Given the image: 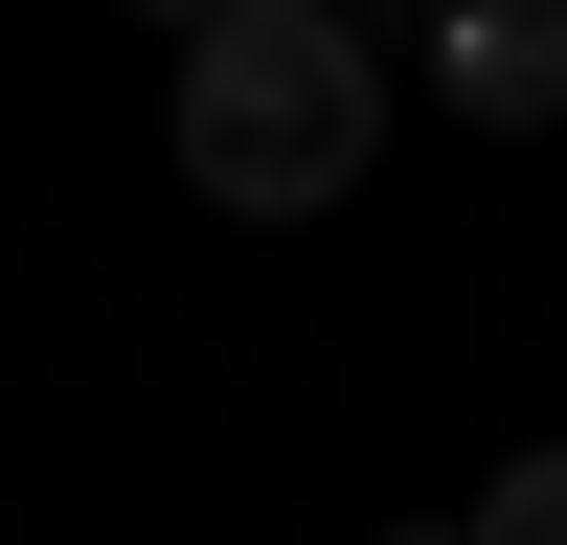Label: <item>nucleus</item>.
Wrapping results in <instances>:
<instances>
[{
	"mask_svg": "<svg viewBox=\"0 0 567 545\" xmlns=\"http://www.w3.org/2000/svg\"><path fill=\"white\" fill-rule=\"evenodd\" d=\"M363 136H386V45H363V0H227V23H182V182L250 227H318L363 182Z\"/></svg>",
	"mask_w": 567,
	"mask_h": 545,
	"instance_id": "f257e3e1",
	"label": "nucleus"
},
{
	"mask_svg": "<svg viewBox=\"0 0 567 545\" xmlns=\"http://www.w3.org/2000/svg\"><path fill=\"white\" fill-rule=\"evenodd\" d=\"M432 91L477 136H545L567 114V0H432Z\"/></svg>",
	"mask_w": 567,
	"mask_h": 545,
	"instance_id": "f03ea898",
	"label": "nucleus"
},
{
	"mask_svg": "<svg viewBox=\"0 0 567 545\" xmlns=\"http://www.w3.org/2000/svg\"><path fill=\"white\" fill-rule=\"evenodd\" d=\"M454 545H567V432H523L477 500H454Z\"/></svg>",
	"mask_w": 567,
	"mask_h": 545,
	"instance_id": "7ed1b4c3",
	"label": "nucleus"
},
{
	"mask_svg": "<svg viewBox=\"0 0 567 545\" xmlns=\"http://www.w3.org/2000/svg\"><path fill=\"white\" fill-rule=\"evenodd\" d=\"M182 23H227V0H159V45H182Z\"/></svg>",
	"mask_w": 567,
	"mask_h": 545,
	"instance_id": "20e7f679",
	"label": "nucleus"
},
{
	"mask_svg": "<svg viewBox=\"0 0 567 545\" xmlns=\"http://www.w3.org/2000/svg\"><path fill=\"white\" fill-rule=\"evenodd\" d=\"M386 545H454V523H386Z\"/></svg>",
	"mask_w": 567,
	"mask_h": 545,
	"instance_id": "39448f33",
	"label": "nucleus"
},
{
	"mask_svg": "<svg viewBox=\"0 0 567 545\" xmlns=\"http://www.w3.org/2000/svg\"><path fill=\"white\" fill-rule=\"evenodd\" d=\"M363 23H386V0H363Z\"/></svg>",
	"mask_w": 567,
	"mask_h": 545,
	"instance_id": "423d86ee",
	"label": "nucleus"
}]
</instances>
